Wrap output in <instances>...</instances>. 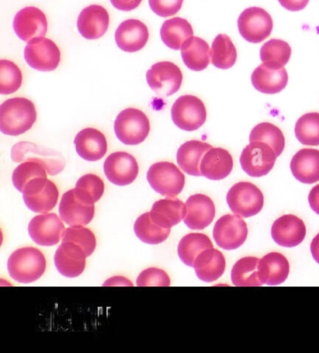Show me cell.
I'll list each match as a JSON object with an SVG mask.
<instances>
[{"label": "cell", "instance_id": "74e56055", "mask_svg": "<svg viewBox=\"0 0 319 353\" xmlns=\"http://www.w3.org/2000/svg\"><path fill=\"white\" fill-rule=\"evenodd\" d=\"M250 143L263 142L274 149L276 156L283 153L286 140L282 130L276 125L269 122L260 123L256 125L250 133Z\"/></svg>", "mask_w": 319, "mask_h": 353}, {"label": "cell", "instance_id": "836d02e7", "mask_svg": "<svg viewBox=\"0 0 319 353\" xmlns=\"http://www.w3.org/2000/svg\"><path fill=\"white\" fill-rule=\"evenodd\" d=\"M237 50L229 36L219 34L212 44L211 62L218 69L227 70L234 66Z\"/></svg>", "mask_w": 319, "mask_h": 353}, {"label": "cell", "instance_id": "7dc6e473", "mask_svg": "<svg viewBox=\"0 0 319 353\" xmlns=\"http://www.w3.org/2000/svg\"><path fill=\"white\" fill-rule=\"evenodd\" d=\"M143 0H111L112 6L117 10L130 12L140 6Z\"/></svg>", "mask_w": 319, "mask_h": 353}, {"label": "cell", "instance_id": "4316f807", "mask_svg": "<svg viewBox=\"0 0 319 353\" xmlns=\"http://www.w3.org/2000/svg\"><path fill=\"white\" fill-rule=\"evenodd\" d=\"M261 283L277 286L284 283L289 274V263L281 253L271 252L260 259L258 265Z\"/></svg>", "mask_w": 319, "mask_h": 353}, {"label": "cell", "instance_id": "c3c4849f", "mask_svg": "<svg viewBox=\"0 0 319 353\" xmlns=\"http://www.w3.org/2000/svg\"><path fill=\"white\" fill-rule=\"evenodd\" d=\"M308 200L312 210L319 215V184L311 190Z\"/></svg>", "mask_w": 319, "mask_h": 353}, {"label": "cell", "instance_id": "9c48e42d", "mask_svg": "<svg viewBox=\"0 0 319 353\" xmlns=\"http://www.w3.org/2000/svg\"><path fill=\"white\" fill-rule=\"evenodd\" d=\"M172 119L179 129L194 132L203 127L207 119V111L197 97L185 95L176 99L172 108Z\"/></svg>", "mask_w": 319, "mask_h": 353}, {"label": "cell", "instance_id": "f907efd6", "mask_svg": "<svg viewBox=\"0 0 319 353\" xmlns=\"http://www.w3.org/2000/svg\"><path fill=\"white\" fill-rule=\"evenodd\" d=\"M310 248L313 260L319 264V234L313 238L312 243H311Z\"/></svg>", "mask_w": 319, "mask_h": 353}, {"label": "cell", "instance_id": "484cf974", "mask_svg": "<svg viewBox=\"0 0 319 353\" xmlns=\"http://www.w3.org/2000/svg\"><path fill=\"white\" fill-rule=\"evenodd\" d=\"M251 82L254 88L260 92L273 95L286 88L289 82V74L285 68L276 69L263 63L254 70L251 75Z\"/></svg>", "mask_w": 319, "mask_h": 353}, {"label": "cell", "instance_id": "30bf717a", "mask_svg": "<svg viewBox=\"0 0 319 353\" xmlns=\"http://www.w3.org/2000/svg\"><path fill=\"white\" fill-rule=\"evenodd\" d=\"M240 36L251 43H260L271 35L274 22L265 10L251 7L245 10L238 19Z\"/></svg>", "mask_w": 319, "mask_h": 353}, {"label": "cell", "instance_id": "44dd1931", "mask_svg": "<svg viewBox=\"0 0 319 353\" xmlns=\"http://www.w3.org/2000/svg\"><path fill=\"white\" fill-rule=\"evenodd\" d=\"M187 216L185 224L191 230L207 228L216 216V206L213 200L204 194H195L187 199Z\"/></svg>", "mask_w": 319, "mask_h": 353}, {"label": "cell", "instance_id": "3957f363", "mask_svg": "<svg viewBox=\"0 0 319 353\" xmlns=\"http://www.w3.org/2000/svg\"><path fill=\"white\" fill-rule=\"evenodd\" d=\"M59 216L70 227H83L95 216V201L92 195L77 188L65 192L59 203Z\"/></svg>", "mask_w": 319, "mask_h": 353}, {"label": "cell", "instance_id": "f546056e", "mask_svg": "<svg viewBox=\"0 0 319 353\" xmlns=\"http://www.w3.org/2000/svg\"><path fill=\"white\" fill-rule=\"evenodd\" d=\"M213 148L201 141H188L180 146L177 152V163L185 174L201 176L200 163L204 155Z\"/></svg>", "mask_w": 319, "mask_h": 353}, {"label": "cell", "instance_id": "277c9868", "mask_svg": "<svg viewBox=\"0 0 319 353\" xmlns=\"http://www.w3.org/2000/svg\"><path fill=\"white\" fill-rule=\"evenodd\" d=\"M12 159L17 163L38 162L50 175L60 174L66 166V161L59 151L30 142H19L12 146Z\"/></svg>", "mask_w": 319, "mask_h": 353}, {"label": "cell", "instance_id": "2e32d148", "mask_svg": "<svg viewBox=\"0 0 319 353\" xmlns=\"http://www.w3.org/2000/svg\"><path fill=\"white\" fill-rule=\"evenodd\" d=\"M104 172L112 184L124 187L132 184L137 179L138 162L129 153H112L104 162Z\"/></svg>", "mask_w": 319, "mask_h": 353}, {"label": "cell", "instance_id": "6da1fadb", "mask_svg": "<svg viewBox=\"0 0 319 353\" xmlns=\"http://www.w3.org/2000/svg\"><path fill=\"white\" fill-rule=\"evenodd\" d=\"M36 120V107L30 99H9L0 106V130L4 134H23L33 127Z\"/></svg>", "mask_w": 319, "mask_h": 353}, {"label": "cell", "instance_id": "7a4b0ae2", "mask_svg": "<svg viewBox=\"0 0 319 353\" xmlns=\"http://www.w3.org/2000/svg\"><path fill=\"white\" fill-rule=\"evenodd\" d=\"M10 276L22 284L40 279L46 271V259L38 248L27 247L15 250L7 263Z\"/></svg>", "mask_w": 319, "mask_h": 353}, {"label": "cell", "instance_id": "f35d334b", "mask_svg": "<svg viewBox=\"0 0 319 353\" xmlns=\"http://www.w3.org/2000/svg\"><path fill=\"white\" fill-rule=\"evenodd\" d=\"M295 135L302 145H319L318 112H309L300 117L295 125Z\"/></svg>", "mask_w": 319, "mask_h": 353}, {"label": "cell", "instance_id": "ac0fdd59", "mask_svg": "<svg viewBox=\"0 0 319 353\" xmlns=\"http://www.w3.org/2000/svg\"><path fill=\"white\" fill-rule=\"evenodd\" d=\"M86 256L83 248L73 242H62L54 254L57 271L68 279L81 276L86 266Z\"/></svg>", "mask_w": 319, "mask_h": 353}, {"label": "cell", "instance_id": "8d00e7d4", "mask_svg": "<svg viewBox=\"0 0 319 353\" xmlns=\"http://www.w3.org/2000/svg\"><path fill=\"white\" fill-rule=\"evenodd\" d=\"M291 57V47L287 41L274 39L267 41L260 49V59L268 66L281 69L286 66Z\"/></svg>", "mask_w": 319, "mask_h": 353}, {"label": "cell", "instance_id": "4dcf8cb0", "mask_svg": "<svg viewBox=\"0 0 319 353\" xmlns=\"http://www.w3.org/2000/svg\"><path fill=\"white\" fill-rule=\"evenodd\" d=\"M181 54L185 66L194 72L205 70L211 62L210 46L198 37H191L183 43Z\"/></svg>", "mask_w": 319, "mask_h": 353}, {"label": "cell", "instance_id": "ee69618b", "mask_svg": "<svg viewBox=\"0 0 319 353\" xmlns=\"http://www.w3.org/2000/svg\"><path fill=\"white\" fill-rule=\"evenodd\" d=\"M76 187L88 190L92 195L95 203L101 200L103 196L104 190H105V185L101 177L92 174L83 175L76 183Z\"/></svg>", "mask_w": 319, "mask_h": 353}, {"label": "cell", "instance_id": "f6af8a7d", "mask_svg": "<svg viewBox=\"0 0 319 353\" xmlns=\"http://www.w3.org/2000/svg\"><path fill=\"white\" fill-rule=\"evenodd\" d=\"M184 0H149L152 10L161 17L175 15L181 10Z\"/></svg>", "mask_w": 319, "mask_h": 353}, {"label": "cell", "instance_id": "5bb4252c", "mask_svg": "<svg viewBox=\"0 0 319 353\" xmlns=\"http://www.w3.org/2000/svg\"><path fill=\"white\" fill-rule=\"evenodd\" d=\"M151 90L161 97L174 95L181 88L183 74L174 63L162 61L153 65L146 73Z\"/></svg>", "mask_w": 319, "mask_h": 353}, {"label": "cell", "instance_id": "d6a6232c", "mask_svg": "<svg viewBox=\"0 0 319 353\" xmlns=\"http://www.w3.org/2000/svg\"><path fill=\"white\" fill-rule=\"evenodd\" d=\"M213 248V243L207 235L192 232L185 235L178 244V256L185 265L193 268L196 258L203 250Z\"/></svg>", "mask_w": 319, "mask_h": 353}, {"label": "cell", "instance_id": "8992f818", "mask_svg": "<svg viewBox=\"0 0 319 353\" xmlns=\"http://www.w3.org/2000/svg\"><path fill=\"white\" fill-rule=\"evenodd\" d=\"M227 203L235 215L251 218L263 210L264 196L252 183L239 182L227 192Z\"/></svg>", "mask_w": 319, "mask_h": 353}, {"label": "cell", "instance_id": "4fadbf2b", "mask_svg": "<svg viewBox=\"0 0 319 353\" xmlns=\"http://www.w3.org/2000/svg\"><path fill=\"white\" fill-rule=\"evenodd\" d=\"M247 225L238 215H225L216 222L213 236L219 248L226 250H237L247 241Z\"/></svg>", "mask_w": 319, "mask_h": 353}, {"label": "cell", "instance_id": "d4e9b609", "mask_svg": "<svg viewBox=\"0 0 319 353\" xmlns=\"http://www.w3.org/2000/svg\"><path fill=\"white\" fill-rule=\"evenodd\" d=\"M234 169V159L226 149L212 148L201 161L200 172L206 179L219 181L229 176Z\"/></svg>", "mask_w": 319, "mask_h": 353}, {"label": "cell", "instance_id": "f1b7e54d", "mask_svg": "<svg viewBox=\"0 0 319 353\" xmlns=\"http://www.w3.org/2000/svg\"><path fill=\"white\" fill-rule=\"evenodd\" d=\"M193 268L200 281L214 282L220 279L226 269V260L220 251L216 248L203 250L196 258Z\"/></svg>", "mask_w": 319, "mask_h": 353}, {"label": "cell", "instance_id": "7bdbcfd3", "mask_svg": "<svg viewBox=\"0 0 319 353\" xmlns=\"http://www.w3.org/2000/svg\"><path fill=\"white\" fill-rule=\"evenodd\" d=\"M136 284L138 287H169L171 285V279L162 269L151 268L145 269L138 274Z\"/></svg>", "mask_w": 319, "mask_h": 353}, {"label": "cell", "instance_id": "5b68a950", "mask_svg": "<svg viewBox=\"0 0 319 353\" xmlns=\"http://www.w3.org/2000/svg\"><path fill=\"white\" fill-rule=\"evenodd\" d=\"M114 132L124 145H140L145 142L150 132V121L141 110L127 108L117 116Z\"/></svg>", "mask_w": 319, "mask_h": 353}, {"label": "cell", "instance_id": "bcb514c9", "mask_svg": "<svg viewBox=\"0 0 319 353\" xmlns=\"http://www.w3.org/2000/svg\"><path fill=\"white\" fill-rule=\"evenodd\" d=\"M278 1L282 7L290 12H299L309 3V0H278Z\"/></svg>", "mask_w": 319, "mask_h": 353}, {"label": "cell", "instance_id": "d590c367", "mask_svg": "<svg viewBox=\"0 0 319 353\" xmlns=\"http://www.w3.org/2000/svg\"><path fill=\"white\" fill-rule=\"evenodd\" d=\"M260 259L245 257L234 264L231 270V281L234 286L260 287L261 283L258 274V265Z\"/></svg>", "mask_w": 319, "mask_h": 353}, {"label": "cell", "instance_id": "681fc988", "mask_svg": "<svg viewBox=\"0 0 319 353\" xmlns=\"http://www.w3.org/2000/svg\"><path fill=\"white\" fill-rule=\"evenodd\" d=\"M103 286H129L132 287L133 283L125 276H114L104 282Z\"/></svg>", "mask_w": 319, "mask_h": 353}, {"label": "cell", "instance_id": "ffe728a7", "mask_svg": "<svg viewBox=\"0 0 319 353\" xmlns=\"http://www.w3.org/2000/svg\"><path fill=\"white\" fill-rule=\"evenodd\" d=\"M109 23L110 17L105 8L91 5L81 12L77 28L86 40H98L107 32Z\"/></svg>", "mask_w": 319, "mask_h": 353}, {"label": "cell", "instance_id": "ab89813d", "mask_svg": "<svg viewBox=\"0 0 319 353\" xmlns=\"http://www.w3.org/2000/svg\"><path fill=\"white\" fill-rule=\"evenodd\" d=\"M23 74L19 68L10 60L0 61V93L9 95L17 92L22 85Z\"/></svg>", "mask_w": 319, "mask_h": 353}, {"label": "cell", "instance_id": "7c38bea8", "mask_svg": "<svg viewBox=\"0 0 319 353\" xmlns=\"http://www.w3.org/2000/svg\"><path fill=\"white\" fill-rule=\"evenodd\" d=\"M25 59L34 70L53 72L59 67L61 54L53 41L41 37L28 41L25 48Z\"/></svg>", "mask_w": 319, "mask_h": 353}, {"label": "cell", "instance_id": "e575fe53", "mask_svg": "<svg viewBox=\"0 0 319 353\" xmlns=\"http://www.w3.org/2000/svg\"><path fill=\"white\" fill-rule=\"evenodd\" d=\"M136 236L141 241L149 245H158L166 241L171 234V229H163L152 221L150 212L138 216L134 224Z\"/></svg>", "mask_w": 319, "mask_h": 353}, {"label": "cell", "instance_id": "9a60e30c", "mask_svg": "<svg viewBox=\"0 0 319 353\" xmlns=\"http://www.w3.org/2000/svg\"><path fill=\"white\" fill-rule=\"evenodd\" d=\"M56 214H41L34 216L28 224V234L37 245L53 247L62 241L65 225Z\"/></svg>", "mask_w": 319, "mask_h": 353}, {"label": "cell", "instance_id": "cb8c5ba5", "mask_svg": "<svg viewBox=\"0 0 319 353\" xmlns=\"http://www.w3.org/2000/svg\"><path fill=\"white\" fill-rule=\"evenodd\" d=\"M76 151L88 161H98L103 158L108 149L105 135L92 128L81 130L74 139Z\"/></svg>", "mask_w": 319, "mask_h": 353}, {"label": "cell", "instance_id": "52a82bcc", "mask_svg": "<svg viewBox=\"0 0 319 353\" xmlns=\"http://www.w3.org/2000/svg\"><path fill=\"white\" fill-rule=\"evenodd\" d=\"M147 180L158 194L176 197L185 187V177L175 164L168 161L156 162L149 168Z\"/></svg>", "mask_w": 319, "mask_h": 353}, {"label": "cell", "instance_id": "83f0119b", "mask_svg": "<svg viewBox=\"0 0 319 353\" xmlns=\"http://www.w3.org/2000/svg\"><path fill=\"white\" fill-rule=\"evenodd\" d=\"M293 176L303 184L319 181V150L303 148L298 151L290 162Z\"/></svg>", "mask_w": 319, "mask_h": 353}, {"label": "cell", "instance_id": "60d3db41", "mask_svg": "<svg viewBox=\"0 0 319 353\" xmlns=\"http://www.w3.org/2000/svg\"><path fill=\"white\" fill-rule=\"evenodd\" d=\"M46 169L41 164L34 161H23L17 166L12 174V183L18 192H23L25 185L34 179L47 177Z\"/></svg>", "mask_w": 319, "mask_h": 353}, {"label": "cell", "instance_id": "b9f144b4", "mask_svg": "<svg viewBox=\"0 0 319 353\" xmlns=\"http://www.w3.org/2000/svg\"><path fill=\"white\" fill-rule=\"evenodd\" d=\"M62 242H73L80 245L88 257L93 254L96 247L95 234L91 230L85 227H70L65 230Z\"/></svg>", "mask_w": 319, "mask_h": 353}, {"label": "cell", "instance_id": "7402d4cb", "mask_svg": "<svg viewBox=\"0 0 319 353\" xmlns=\"http://www.w3.org/2000/svg\"><path fill=\"white\" fill-rule=\"evenodd\" d=\"M187 205L176 197H167L156 201L152 206V221L163 229H172L184 221L187 216Z\"/></svg>", "mask_w": 319, "mask_h": 353}, {"label": "cell", "instance_id": "d6986e66", "mask_svg": "<svg viewBox=\"0 0 319 353\" xmlns=\"http://www.w3.org/2000/svg\"><path fill=\"white\" fill-rule=\"evenodd\" d=\"M306 235V227L302 219L294 215L277 219L271 226V237L277 245L295 248L302 244Z\"/></svg>", "mask_w": 319, "mask_h": 353}, {"label": "cell", "instance_id": "ba28073f", "mask_svg": "<svg viewBox=\"0 0 319 353\" xmlns=\"http://www.w3.org/2000/svg\"><path fill=\"white\" fill-rule=\"evenodd\" d=\"M22 193L25 205L34 213H49L56 208L59 197L56 185L47 177L31 180Z\"/></svg>", "mask_w": 319, "mask_h": 353}, {"label": "cell", "instance_id": "603a6c76", "mask_svg": "<svg viewBox=\"0 0 319 353\" xmlns=\"http://www.w3.org/2000/svg\"><path fill=\"white\" fill-rule=\"evenodd\" d=\"M149 31L147 27L135 19L124 21L120 23L116 32V41L119 48L127 53L140 51L147 43Z\"/></svg>", "mask_w": 319, "mask_h": 353}, {"label": "cell", "instance_id": "e0dca14e", "mask_svg": "<svg viewBox=\"0 0 319 353\" xmlns=\"http://www.w3.org/2000/svg\"><path fill=\"white\" fill-rule=\"evenodd\" d=\"M48 23L43 10L36 7H25L15 15L14 30L18 38L23 41L45 36Z\"/></svg>", "mask_w": 319, "mask_h": 353}, {"label": "cell", "instance_id": "8fae6325", "mask_svg": "<svg viewBox=\"0 0 319 353\" xmlns=\"http://www.w3.org/2000/svg\"><path fill=\"white\" fill-rule=\"evenodd\" d=\"M277 156L270 145L263 142H253L245 146L240 155L243 170L249 176L261 177L273 170Z\"/></svg>", "mask_w": 319, "mask_h": 353}, {"label": "cell", "instance_id": "1f68e13d", "mask_svg": "<svg viewBox=\"0 0 319 353\" xmlns=\"http://www.w3.org/2000/svg\"><path fill=\"white\" fill-rule=\"evenodd\" d=\"M192 27L187 20L180 17L165 21L162 25L161 36L165 46L174 50L182 48L183 43L193 37Z\"/></svg>", "mask_w": 319, "mask_h": 353}]
</instances>
